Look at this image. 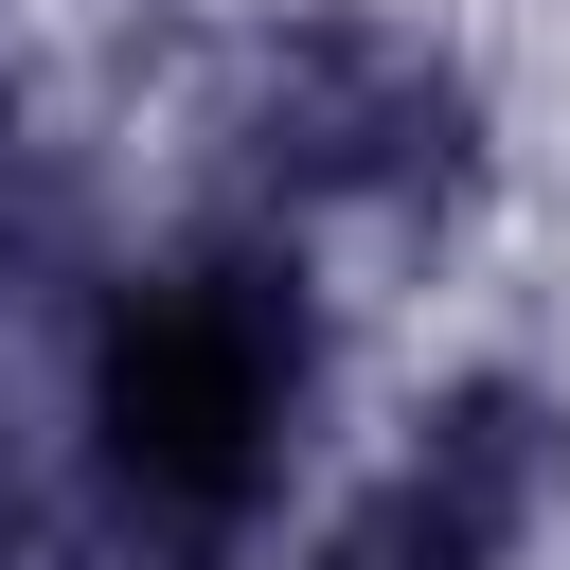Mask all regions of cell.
Masks as SVG:
<instances>
[{
  "mask_svg": "<svg viewBox=\"0 0 570 570\" xmlns=\"http://www.w3.org/2000/svg\"><path fill=\"white\" fill-rule=\"evenodd\" d=\"M285 392H303V356H285V321H267V303H214V285H142V321H125V410L160 428V463L232 481V463L285 428Z\"/></svg>",
  "mask_w": 570,
  "mask_h": 570,
  "instance_id": "6da1fadb",
  "label": "cell"
}]
</instances>
